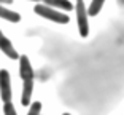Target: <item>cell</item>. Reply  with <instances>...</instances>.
I'll list each match as a JSON object with an SVG mask.
<instances>
[{"label": "cell", "instance_id": "cell-1", "mask_svg": "<svg viewBox=\"0 0 124 115\" xmlns=\"http://www.w3.org/2000/svg\"><path fill=\"white\" fill-rule=\"evenodd\" d=\"M33 11H35L38 16H41V18L45 19H49V21L53 22H59V24H67V22L70 21V18L67 15H64L62 11L56 10V8H51V7H48V5H35V8H33Z\"/></svg>", "mask_w": 124, "mask_h": 115}, {"label": "cell", "instance_id": "cell-2", "mask_svg": "<svg viewBox=\"0 0 124 115\" xmlns=\"http://www.w3.org/2000/svg\"><path fill=\"white\" fill-rule=\"evenodd\" d=\"M75 13H77V21H78V30H80L81 37H88L89 34V22H88V8L84 5L83 0L77 2V7H75Z\"/></svg>", "mask_w": 124, "mask_h": 115}, {"label": "cell", "instance_id": "cell-3", "mask_svg": "<svg viewBox=\"0 0 124 115\" xmlns=\"http://www.w3.org/2000/svg\"><path fill=\"white\" fill-rule=\"evenodd\" d=\"M11 96H13V91H11V78L8 71L2 69L0 71V97L3 102H10Z\"/></svg>", "mask_w": 124, "mask_h": 115}, {"label": "cell", "instance_id": "cell-4", "mask_svg": "<svg viewBox=\"0 0 124 115\" xmlns=\"http://www.w3.org/2000/svg\"><path fill=\"white\" fill-rule=\"evenodd\" d=\"M19 77L22 78V82H26V80H33V77H35L29 58L24 56V54L19 56Z\"/></svg>", "mask_w": 124, "mask_h": 115}, {"label": "cell", "instance_id": "cell-5", "mask_svg": "<svg viewBox=\"0 0 124 115\" xmlns=\"http://www.w3.org/2000/svg\"><path fill=\"white\" fill-rule=\"evenodd\" d=\"M0 50H2V51H3L10 59H19V54H18V51L15 50V46H13L11 40H10V38H7L5 35L0 38Z\"/></svg>", "mask_w": 124, "mask_h": 115}, {"label": "cell", "instance_id": "cell-6", "mask_svg": "<svg viewBox=\"0 0 124 115\" xmlns=\"http://www.w3.org/2000/svg\"><path fill=\"white\" fill-rule=\"evenodd\" d=\"M33 93V80H26L22 82V94H21V104L26 107L30 106V97Z\"/></svg>", "mask_w": 124, "mask_h": 115}, {"label": "cell", "instance_id": "cell-7", "mask_svg": "<svg viewBox=\"0 0 124 115\" xmlns=\"http://www.w3.org/2000/svg\"><path fill=\"white\" fill-rule=\"evenodd\" d=\"M41 2H45V5L51 8H59V10H65V11L73 10V5L69 0H41Z\"/></svg>", "mask_w": 124, "mask_h": 115}, {"label": "cell", "instance_id": "cell-8", "mask_svg": "<svg viewBox=\"0 0 124 115\" xmlns=\"http://www.w3.org/2000/svg\"><path fill=\"white\" fill-rule=\"evenodd\" d=\"M0 18L7 19V21H11V22H19L21 21V16H19L16 11H11V10H8V8L2 7V5H0Z\"/></svg>", "mask_w": 124, "mask_h": 115}, {"label": "cell", "instance_id": "cell-9", "mask_svg": "<svg viewBox=\"0 0 124 115\" xmlns=\"http://www.w3.org/2000/svg\"><path fill=\"white\" fill-rule=\"evenodd\" d=\"M103 3H105V0H92L91 5H89V8H88L89 16H97L99 13H100V10H102Z\"/></svg>", "mask_w": 124, "mask_h": 115}, {"label": "cell", "instance_id": "cell-10", "mask_svg": "<svg viewBox=\"0 0 124 115\" xmlns=\"http://www.w3.org/2000/svg\"><path fill=\"white\" fill-rule=\"evenodd\" d=\"M40 110H41V102H33V104H30V109L29 112H27V115H40Z\"/></svg>", "mask_w": 124, "mask_h": 115}, {"label": "cell", "instance_id": "cell-11", "mask_svg": "<svg viewBox=\"0 0 124 115\" xmlns=\"http://www.w3.org/2000/svg\"><path fill=\"white\" fill-rule=\"evenodd\" d=\"M3 114H5V115H16L15 106L11 104V101H10V102H5V104H3Z\"/></svg>", "mask_w": 124, "mask_h": 115}, {"label": "cell", "instance_id": "cell-12", "mask_svg": "<svg viewBox=\"0 0 124 115\" xmlns=\"http://www.w3.org/2000/svg\"><path fill=\"white\" fill-rule=\"evenodd\" d=\"M13 0H0V3H5V5H8V3H11Z\"/></svg>", "mask_w": 124, "mask_h": 115}, {"label": "cell", "instance_id": "cell-13", "mask_svg": "<svg viewBox=\"0 0 124 115\" xmlns=\"http://www.w3.org/2000/svg\"><path fill=\"white\" fill-rule=\"evenodd\" d=\"M2 37H3V34H2V30H0V38H2Z\"/></svg>", "mask_w": 124, "mask_h": 115}, {"label": "cell", "instance_id": "cell-14", "mask_svg": "<svg viewBox=\"0 0 124 115\" xmlns=\"http://www.w3.org/2000/svg\"><path fill=\"white\" fill-rule=\"evenodd\" d=\"M30 2H41V0H30Z\"/></svg>", "mask_w": 124, "mask_h": 115}, {"label": "cell", "instance_id": "cell-15", "mask_svg": "<svg viewBox=\"0 0 124 115\" xmlns=\"http://www.w3.org/2000/svg\"><path fill=\"white\" fill-rule=\"evenodd\" d=\"M62 115H70V114H62Z\"/></svg>", "mask_w": 124, "mask_h": 115}, {"label": "cell", "instance_id": "cell-16", "mask_svg": "<svg viewBox=\"0 0 124 115\" xmlns=\"http://www.w3.org/2000/svg\"><path fill=\"white\" fill-rule=\"evenodd\" d=\"M77 2H80V0H77Z\"/></svg>", "mask_w": 124, "mask_h": 115}]
</instances>
